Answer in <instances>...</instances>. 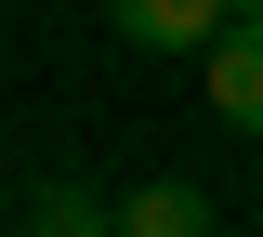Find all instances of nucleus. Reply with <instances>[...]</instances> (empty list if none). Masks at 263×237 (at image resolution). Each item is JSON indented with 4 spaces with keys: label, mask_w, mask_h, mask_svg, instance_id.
Masks as SVG:
<instances>
[{
    "label": "nucleus",
    "mask_w": 263,
    "mask_h": 237,
    "mask_svg": "<svg viewBox=\"0 0 263 237\" xmlns=\"http://www.w3.org/2000/svg\"><path fill=\"white\" fill-rule=\"evenodd\" d=\"M105 27L132 40V53H224V27H237V0H105Z\"/></svg>",
    "instance_id": "f257e3e1"
},
{
    "label": "nucleus",
    "mask_w": 263,
    "mask_h": 237,
    "mask_svg": "<svg viewBox=\"0 0 263 237\" xmlns=\"http://www.w3.org/2000/svg\"><path fill=\"white\" fill-rule=\"evenodd\" d=\"M197 79H211V119L263 145V13H237V27H224V53H211Z\"/></svg>",
    "instance_id": "f03ea898"
},
{
    "label": "nucleus",
    "mask_w": 263,
    "mask_h": 237,
    "mask_svg": "<svg viewBox=\"0 0 263 237\" xmlns=\"http://www.w3.org/2000/svg\"><path fill=\"white\" fill-rule=\"evenodd\" d=\"M119 237H224V211H211V185H132Z\"/></svg>",
    "instance_id": "7ed1b4c3"
},
{
    "label": "nucleus",
    "mask_w": 263,
    "mask_h": 237,
    "mask_svg": "<svg viewBox=\"0 0 263 237\" xmlns=\"http://www.w3.org/2000/svg\"><path fill=\"white\" fill-rule=\"evenodd\" d=\"M13 237H119V198H105V185H40Z\"/></svg>",
    "instance_id": "20e7f679"
},
{
    "label": "nucleus",
    "mask_w": 263,
    "mask_h": 237,
    "mask_svg": "<svg viewBox=\"0 0 263 237\" xmlns=\"http://www.w3.org/2000/svg\"><path fill=\"white\" fill-rule=\"evenodd\" d=\"M237 13H263V0H237Z\"/></svg>",
    "instance_id": "39448f33"
}]
</instances>
